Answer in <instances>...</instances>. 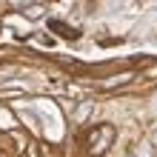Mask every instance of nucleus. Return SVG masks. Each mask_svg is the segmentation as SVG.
Instances as JSON below:
<instances>
[]
</instances>
